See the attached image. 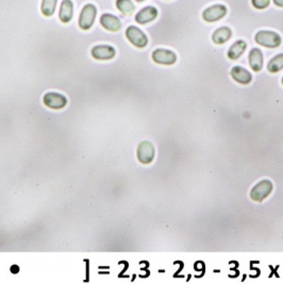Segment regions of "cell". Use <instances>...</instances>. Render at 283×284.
Masks as SVG:
<instances>
[{
	"label": "cell",
	"mask_w": 283,
	"mask_h": 284,
	"mask_svg": "<svg viewBox=\"0 0 283 284\" xmlns=\"http://www.w3.org/2000/svg\"><path fill=\"white\" fill-rule=\"evenodd\" d=\"M18 271H20V267L16 266V265H13V266L11 267V272H13V273H17Z\"/></svg>",
	"instance_id": "7402d4cb"
},
{
	"label": "cell",
	"mask_w": 283,
	"mask_h": 284,
	"mask_svg": "<svg viewBox=\"0 0 283 284\" xmlns=\"http://www.w3.org/2000/svg\"><path fill=\"white\" fill-rule=\"evenodd\" d=\"M273 4L280 8H283V0H273Z\"/></svg>",
	"instance_id": "44dd1931"
},
{
	"label": "cell",
	"mask_w": 283,
	"mask_h": 284,
	"mask_svg": "<svg viewBox=\"0 0 283 284\" xmlns=\"http://www.w3.org/2000/svg\"><path fill=\"white\" fill-rule=\"evenodd\" d=\"M254 40L259 45L268 48L279 47L282 42L281 36L278 33L272 31H266V30L259 31L257 34H255Z\"/></svg>",
	"instance_id": "6da1fadb"
},
{
	"label": "cell",
	"mask_w": 283,
	"mask_h": 284,
	"mask_svg": "<svg viewBox=\"0 0 283 284\" xmlns=\"http://www.w3.org/2000/svg\"><path fill=\"white\" fill-rule=\"evenodd\" d=\"M156 154V149L152 143L148 141H144L140 143L138 150H136V157L142 164H150Z\"/></svg>",
	"instance_id": "277c9868"
},
{
	"label": "cell",
	"mask_w": 283,
	"mask_h": 284,
	"mask_svg": "<svg viewBox=\"0 0 283 284\" xmlns=\"http://www.w3.org/2000/svg\"><path fill=\"white\" fill-rule=\"evenodd\" d=\"M273 185L269 180H262L255 184L250 191V198L257 203H262L266 199L272 192Z\"/></svg>",
	"instance_id": "7a4b0ae2"
},
{
	"label": "cell",
	"mask_w": 283,
	"mask_h": 284,
	"mask_svg": "<svg viewBox=\"0 0 283 284\" xmlns=\"http://www.w3.org/2000/svg\"><path fill=\"white\" fill-rule=\"evenodd\" d=\"M246 48H247V44L244 41L235 42L228 51V58L230 60H237L244 53Z\"/></svg>",
	"instance_id": "2e32d148"
},
{
	"label": "cell",
	"mask_w": 283,
	"mask_h": 284,
	"mask_svg": "<svg viewBox=\"0 0 283 284\" xmlns=\"http://www.w3.org/2000/svg\"><path fill=\"white\" fill-rule=\"evenodd\" d=\"M249 65L253 71H260L263 68V53L260 49L253 48L249 53Z\"/></svg>",
	"instance_id": "4fadbf2b"
},
{
	"label": "cell",
	"mask_w": 283,
	"mask_h": 284,
	"mask_svg": "<svg viewBox=\"0 0 283 284\" xmlns=\"http://www.w3.org/2000/svg\"><path fill=\"white\" fill-rule=\"evenodd\" d=\"M158 16V10L153 7H146L135 16V21L141 25L154 21Z\"/></svg>",
	"instance_id": "8fae6325"
},
{
	"label": "cell",
	"mask_w": 283,
	"mask_h": 284,
	"mask_svg": "<svg viewBox=\"0 0 283 284\" xmlns=\"http://www.w3.org/2000/svg\"><path fill=\"white\" fill-rule=\"evenodd\" d=\"M136 2H139V3H142V2H145V0H136Z\"/></svg>",
	"instance_id": "603a6c76"
},
{
	"label": "cell",
	"mask_w": 283,
	"mask_h": 284,
	"mask_svg": "<svg viewBox=\"0 0 283 284\" xmlns=\"http://www.w3.org/2000/svg\"><path fill=\"white\" fill-rule=\"evenodd\" d=\"M57 4H58V0H43L42 7H41L42 13L47 17L51 16L54 13V11H56Z\"/></svg>",
	"instance_id": "ac0fdd59"
},
{
	"label": "cell",
	"mask_w": 283,
	"mask_h": 284,
	"mask_svg": "<svg viewBox=\"0 0 283 284\" xmlns=\"http://www.w3.org/2000/svg\"><path fill=\"white\" fill-rule=\"evenodd\" d=\"M43 103L49 109L52 110H61L63 108H65L67 105V99L66 97L59 94L54 93V91H50V93L45 94L43 98Z\"/></svg>",
	"instance_id": "8992f818"
},
{
	"label": "cell",
	"mask_w": 283,
	"mask_h": 284,
	"mask_svg": "<svg viewBox=\"0 0 283 284\" xmlns=\"http://www.w3.org/2000/svg\"><path fill=\"white\" fill-rule=\"evenodd\" d=\"M116 7L124 15L127 16L132 15L135 11V6L133 5L131 0H117Z\"/></svg>",
	"instance_id": "e0dca14e"
},
{
	"label": "cell",
	"mask_w": 283,
	"mask_h": 284,
	"mask_svg": "<svg viewBox=\"0 0 283 284\" xmlns=\"http://www.w3.org/2000/svg\"><path fill=\"white\" fill-rule=\"evenodd\" d=\"M126 36L127 39L129 40V42L135 46V47L144 48L148 44L147 36L145 35V33L142 30L136 28L134 26H130L129 28L126 30Z\"/></svg>",
	"instance_id": "5b68a950"
},
{
	"label": "cell",
	"mask_w": 283,
	"mask_h": 284,
	"mask_svg": "<svg viewBox=\"0 0 283 284\" xmlns=\"http://www.w3.org/2000/svg\"><path fill=\"white\" fill-rule=\"evenodd\" d=\"M267 69L270 72H278L281 69H283V53L278 54V56L272 58L269 61L268 65H267Z\"/></svg>",
	"instance_id": "d6986e66"
},
{
	"label": "cell",
	"mask_w": 283,
	"mask_h": 284,
	"mask_svg": "<svg viewBox=\"0 0 283 284\" xmlns=\"http://www.w3.org/2000/svg\"><path fill=\"white\" fill-rule=\"evenodd\" d=\"M152 60L162 65H172L177 61V56L167 49H156L152 52Z\"/></svg>",
	"instance_id": "52a82bcc"
},
{
	"label": "cell",
	"mask_w": 283,
	"mask_h": 284,
	"mask_svg": "<svg viewBox=\"0 0 283 284\" xmlns=\"http://www.w3.org/2000/svg\"><path fill=\"white\" fill-rule=\"evenodd\" d=\"M270 0H252V6L259 10H263L269 6Z\"/></svg>",
	"instance_id": "ffe728a7"
},
{
	"label": "cell",
	"mask_w": 283,
	"mask_h": 284,
	"mask_svg": "<svg viewBox=\"0 0 283 284\" xmlns=\"http://www.w3.org/2000/svg\"><path fill=\"white\" fill-rule=\"evenodd\" d=\"M231 36H232L231 29L228 28V27H222V28H218L213 33L212 41L217 45H222L229 41Z\"/></svg>",
	"instance_id": "5bb4252c"
},
{
	"label": "cell",
	"mask_w": 283,
	"mask_h": 284,
	"mask_svg": "<svg viewBox=\"0 0 283 284\" xmlns=\"http://www.w3.org/2000/svg\"><path fill=\"white\" fill-rule=\"evenodd\" d=\"M96 14H97V10H96L95 6L90 5V4L84 6L83 9H82L80 18H79L80 28L83 30L90 29V27H93L94 25Z\"/></svg>",
	"instance_id": "3957f363"
},
{
	"label": "cell",
	"mask_w": 283,
	"mask_h": 284,
	"mask_svg": "<svg viewBox=\"0 0 283 284\" xmlns=\"http://www.w3.org/2000/svg\"><path fill=\"white\" fill-rule=\"evenodd\" d=\"M74 14V5L70 0H63L60 9V20L63 23H69Z\"/></svg>",
	"instance_id": "9a60e30c"
},
{
	"label": "cell",
	"mask_w": 283,
	"mask_h": 284,
	"mask_svg": "<svg viewBox=\"0 0 283 284\" xmlns=\"http://www.w3.org/2000/svg\"><path fill=\"white\" fill-rule=\"evenodd\" d=\"M282 84H283V78H282Z\"/></svg>",
	"instance_id": "cb8c5ba5"
},
{
	"label": "cell",
	"mask_w": 283,
	"mask_h": 284,
	"mask_svg": "<svg viewBox=\"0 0 283 284\" xmlns=\"http://www.w3.org/2000/svg\"><path fill=\"white\" fill-rule=\"evenodd\" d=\"M226 14H227V8L224 5H215L205 10L203 13V17L206 22L213 23L222 20Z\"/></svg>",
	"instance_id": "ba28073f"
},
{
	"label": "cell",
	"mask_w": 283,
	"mask_h": 284,
	"mask_svg": "<svg viewBox=\"0 0 283 284\" xmlns=\"http://www.w3.org/2000/svg\"><path fill=\"white\" fill-rule=\"evenodd\" d=\"M115 49L109 45H97L92 49V57L99 61L111 60L115 56Z\"/></svg>",
	"instance_id": "9c48e42d"
},
{
	"label": "cell",
	"mask_w": 283,
	"mask_h": 284,
	"mask_svg": "<svg viewBox=\"0 0 283 284\" xmlns=\"http://www.w3.org/2000/svg\"><path fill=\"white\" fill-rule=\"evenodd\" d=\"M231 77L237 82V83L247 85L251 82V74L247 70L241 66H234L231 70Z\"/></svg>",
	"instance_id": "7c38bea8"
},
{
	"label": "cell",
	"mask_w": 283,
	"mask_h": 284,
	"mask_svg": "<svg viewBox=\"0 0 283 284\" xmlns=\"http://www.w3.org/2000/svg\"><path fill=\"white\" fill-rule=\"evenodd\" d=\"M100 24H102L105 29L111 32H117L122 28V23L120 18H117L116 16L111 14H104L100 17Z\"/></svg>",
	"instance_id": "30bf717a"
}]
</instances>
